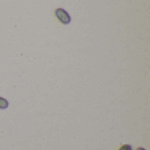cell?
Returning <instances> with one entry per match:
<instances>
[{
  "label": "cell",
  "mask_w": 150,
  "mask_h": 150,
  "mask_svg": "<svg viewBox=\"0 0 150 150\" xmlns=\"http://www.w3.org/2000/svg\"><path fill=\"white\" fill-rule=\"evenodd\" d=\"M54 14L56 16V18L59 19V21L64 25H68L70 23L71 21V18L69 16V14L62 8H58L55 10Z\"/></svg>",
  "instance_id": "1"
},
{
  "label": "cell",
  "mask_w": 150,
  "mask_h": 150,
  "mask_svg": "<svg viewBox=\"0 0 150 150\" xmlns=\"http://www.w3.org/2000/svg\"><path fill=\"white\" fill-rule=\"evenodd\" d=\"M8 105H9L8 101L5 98L0 97V109H6Z\"/></svg>",
  "instance_id": "2"
},
{
  "label": "cell",
  "mask_w": 150,
  "mask_h": 150,
  "mask_svg": "<svg viewBox=\"0 0 150 150\" xmlns=\"http://www.w3.org/2000/svg\"><path fill=\"white\" fill-rule=\"evenodd\" d=\"M118 150H132V147L128 144H125V145H122Z\"/></svg>",
  "instance_id": "3"
},
{
  "label": "cell",
  "mask_w": 150,
  "mask_h": 150,
  "mask_svg": "<svg viewBox=\"0 0 150 150\" xmlns=\"http://www.w3.org/2000/svg\"><path fill=\"white\" fill-rule=\"evenodd\" d=\"M136 150H146L145 149H143V148H138Z\"/></svg>",
  "instance_id": "4"
}]
</instances>
